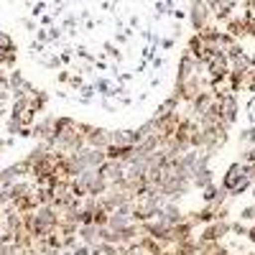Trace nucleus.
Here are the masks:
<instances>
[{
  "mask_svg": "<svg viewBox=\"0 0 255 255\" xmlns=\"http://www.w3.org/2000/svg\"><path fill=\"white\" fill-rule=\"evenodd\" d=\"M72 161H74V171L79 176L82 171H87V168H100L105 161H108V153L100 151V148L84 145V148H79L77 153H72Z\"/></svg>",
  "mask_w": 255,
  "mask_h": 255,
  "instance_id": "1",
  "label": "nucleus"
},
{
  "mask_svg": "<svg viewBox=\"0 0 255 255\" xmlns=\"http://www.w3.org/2000/svg\"><path fill=\"white\" fill-rule=\"evenodd\" d=\"M227 235H230V220H217V222H212V225H204L202 232L197 235V240H199V245L222 243Z\"/></svg>",
  "mask_w": 255,
  "mask_h": 255,
  "instance_id": "2",
  "label": "nucleus"
},
{
  "mask_svg": "<svg viewBox=\"0 0 255 255\" xmlns=\"http://www.w3.org/2000/svg\"><path fill=\"white\" fill-rule=\"evenodd\" d=\"M189 18H191V28L199 33L207 26H212V18H215V15H212V8L207 5V0H204V3H194V5H191Z\"/></svg>",
  "mask_w": 255,
  "mask_h": 255,
  "instance_id": "3",
  "label": "nucleus"
},
{
  "mask_svg": "<svg viewBox=\"0 0 255 255\" xmlns=\"http://www.w3.org/2000/svg\"><path fill=\"white\" fill-rule=\"evenodd\" d=\"M243 176H248V171H245V163L238 158V161H232V163L225 168V174H222V181H220V186H222L225 191H230V186H232V184H238Z\"/></svg>",
  "mask_w": 255,
  "mask_h": 255,
  "instance_id": "4",
  "label": "nucleus"
},
{
  "mask_svg": "<svg viewBox=\"0 0 255 255\" xmlns=\"http://www.w3.org/2000/svg\"><path fill=\"white\" fill-rule=\"evenodd\" d=\"M125 166H128V163H123V161H105V163L100 166V174L110 181V186H115L118 181L125 179Z\"/></svg>",
  "mask_w": 255,
  "mask_h": 255,
  "instance_id": "5",
  "label": "nucleus"
},
{
  "mask_svg": "<svg viewBox=\"0 0 255 255\" xmlns=\"http://www.w3.org/2000/svg\"><path fill=\"white\" fill-rule=\"evenodd\" d=\"M215 102V95H212V90H202L194 100H191V105H189V110H191V118L194 120H199L207 110H209V105Z\"/></svg>",
  "mask_w": 255,
  "mask_h": 255,
  "instance_id": "6",
  "label": "nucleus"
},
{
  "mask_svg": "<svg viewBox=\"0 0 255 255\" xmlns=\"http://www.w3.org/2000/svg\"><path fill=\"white\" fill-rule=\"evenodd\" d=\"M227 199H230V194H227L222 186H217V184H209V186L202 191V202H204V204H212V207H225Z\"/></svg>",
  "mask_w": 255,
  "mask_h": 255,
  "instance_id": "7",
  "label": "nucleus"
},
{
  "mask_svg": "<svg viewBox=\"0 0 255 255\" xmlns=\"http://www.w3.org/2000/svg\"><path fill=\"white\" fill-rule=\"evenodd\" d=\"M240 118V102H238V95H227L222 100V120L232 128Z\"/></svg>",
  "mask_w": 255,
  "mask_h": 255,
  "instance_id": "8",
  "label": "nucleus"
},
{
  "mask_svg": "<svg viewBox=\"0 0 255 255\" xmlns=\"http://www.w3.org/2000/svg\"><path fill=\"white\" fill-rule=\"evenodd\" d=\"M158 220H161V222H166L168 227H174V225H179V222H184V220H186V212H181L176 202H166V204H163V209H161V217H158Z\"/></svg>",
  "mask_w": 255,
  "mask_h": 255,
  "instance_id": "9",
  "label": "nucleus"
},
{
  "mask_svg": "<svg viewBox=\"0 0 255 255\" xmlns=\"http://www.w3.org/2000/svg\"><path fill=\"white\" fill-rule=\"evenodd\" d=\"M84 140H87L90 148H100V151H105V148L110 145V130H105V128H97L92 125V130L84 135Z\"/></svg>",
  "mask_w": 255,
  "mask_h": 255,
  "instance_id": "10",
  "label": "nucleus"
},
{
  "mask_svg": "<svg viewBox=\"0 0 255 255\" xmlns=\"http://www.w3.org/2000/svg\"><path fill=\"white\" fill-rule=\"evenodd\" d=\"M197 74V59L191 56L189 51L181 54L179 59V72H176V82H186L189 77H194Z\"/></svg>",
  "mask_w": 255,
  "mask_h": 255,
  "instance_id": "11",
  "label": "nucleus"
},
{
  "mask_svg": "<svg viewBox=\"0 0 255 255\" xmlns=\"http://www.w3.org/2000/svg\"><path fill=\"white\" fill-rule=\"evenodd\" d=\"M133 148L135 145H108L105 153H108V161H123V163H130L133 161Z\"/></svg>",
  "mask_w": 255,
  "mask_h": 255,
  "instance_id": "12",
  "label": "nucleus"
},
{
  "mask_svg": "<svg viewBox=\"0 0 255 255\" xmlns=\"http://www.w3.org/2000/svg\"><path fill=\"white\" fill-rule=\"evenodd\" d=\"M209 184H215V174H212V166H197L194 176H191V186L204 191Z\"/></svg>",
  "mask_w": 255,
  "mask_h": 255,
  "instance_id": "13",
  "label": "nucleus"
},
{
  "mask_svg": "<svg viewBox=\"0 0 255 255\" xmlns=\"http://www.w3.org/2000/svg\"><path fill=\"white\" fill-rule=\"evenodd\" d=\"M194 222H189V220H184V222H179V225H174L171 227V238H174V245L176 243H181V240H189V238H194Z\"/></svg>",
  "mask_w": 255,
  "mask_h": 255,
  "instance_id": "14",
  "label": "nucleus"
},
{
  "mask_svg": "<svg viewBox=\"0 0 255 255\" xmlns=\"http://www.w3.org/2000/svg\"><path fill=\"white\" fill-rule=\"evenodd\" d=\"M77 235L84 245H97L100 243V227L97 225H79Z\"/></svg>",
  "mask_w": 255,
  "mask_h": 255,
  "instance_id": "15",
  "label": "nucleus"
},
{
  "mask_svg": "<svg viewBox=\"0 0 255 255\" xmlns=\"http://www.w3.org/2000/svg\"><path fill=\"white\" fill-rule=\"evenodd\" d=\"M174 253H176V255H199V240H197V235L189 238V240L176 243V245H174Z\"/></svg>",
  "mask_w": 255,
  "mask_h": 255,
  "instance_id": "16",
  "label": "nucleus"
},
{
  "mask_svg": "<svg viewBox=\"0 0 255 255\" xmlns=\"http://www.w3.org/2000/svg\"><path fill=\"white\" fill-rule=\"evenodd\" d=\"M253 184H255V181H253L250 176H243V179H240L238 184H232V186H230V191H227V194H230V199H238V197H245L248 191L253 189Z\"/></svg>",
  "mask_w": 255,
  "mask_h": 255,
  "instance_id": "17",
  "label": "nucleus"
},
{
  "mask_svg": "<svg viewBox=\"0 0 255 255\" xmlns=\"http://www.w3.org/2000/svg\"><path fill=\"white\" fill-rule=\"evenodd\" d=\"M238 143H240V151H243V148H248V145H253V143H255V125H248L245 130H240V135H238Z\"/></svg>",
  "mask_w": 255,
  "mask_h": 255,
  "instance_id": "18",
  "label": "nucleus"
},
{
  "mask_svg": "<svg viewBox=\"0 0 255 255\" xmlns=\"http://www.w3.org/2000/svg\"><path fill=\"white\" fill-rule=\"evenodd\" d=\"M238 220L245 222V225H255V204H245V207L240 209Z\"/></svg>",
  "mask_w": 255,
  "mask_h": 255,
  "instance_id": "19",
  "label": "nucleus"
},
{
  "mask_svg": "<svg viewBox=\"0 0 255 255\" xmlns=\"http://www.w3.org/2000/svg\"><path fill=\"white\" fill-rule=\"evenodd\" d=\"M248 227H250V225L235 220V222H230V235H240V238H245V235H248Z\"/></svg>",
  "mask_w": 255,
  "mask_h": 255,
  "instance_id": "20",
  "label": "nucleus"
},
{
  "mask_svg": "<svg viewBox=\"0 0 255 255\" xmlns=\"http://www.w3.org/2000/svg\"><path fill=\"white\" fill-rule=\"evenodd\" d=\"M243 92H255V69L245 72V84H243Z\"/></svg>",
  "mask_w": 255,
  "mask_h": 255,
  "instance_id": "21",
  "label": "nucleus"
},
{
  "mask_svg": "<svg viewBox=\"0 0 255 255\" xmlns=\"http://www.w3.org/2000/svg\"><path fill=\"white\" fill-rule=\"evenodd\" d=\"M240 161L243 163H255V143L248 145V148H243V151H240Z\"/></svg>",
  "mask_w": 255,
  "mask_h": 255,
  "instance_id": "22",
  "label": "nucleus"
},
{
  "mask_svg": "<svg viewBox=\"0 0 255 255\" xmlns=\"http://www.w3.org/2000/svg\"><path fill=\"white\" fill-rule=\"evenodd\" d=\"M217 220H230V207H217Z\"/></svg>",
  "mask_w": 255,
  "mask_h": 255,
  "instance_id": "23",
  "label": "nucleus"
},
{
  "mask_svg": "<svg viewBox=\"0 0 255 255\" xmlns=\"http://www.w3.org/2000/svg\"><path fill=\"white\" fill-rule=\"evenodd\" d=\"M248 240H250V245H255V225H250L248 227V235H245Z\"/></svg>",
  "mask_w": 255,
  "mask_h": 255,
  "instance_id": "24",
  "label": "nucleus"
},
{
  "mask_svg": "<svg viewBox=\"0 0 255 255\" xmlns=\"http://www.w3.org/2000/svg\"><path fill=\"white\" fill-rule=\"evenodd\" d=\"M245 171H248V176L255 181V163H245Z\"/></svg>",
  "mask_w": 255,
  "mask_h": 255,
  "instance_id": "25",
  "label": "nucleus"
},
{
  "mask_svg": "<svg viewBox=\"0 0 255 255\" xmlns=\"http://www.w3.org/2000/svg\"><path fill=\"white\" fill-rule=\"evenodd\" d=\"M215 255H230L227 245H225V243H220V248H217V253H215Z\"/></svg>",
  "mask_w": 255,
  "mask_h": 255,
  "instance_id": "26",
  "label": "nucleus"
},
{
  "mask_svg": "<svg viewBox=\"0 0 255 255\" xmlns=\"http://www.w3.org/2000/svg\"><path fill=\"white\" fill-rule=\"evenodd\" d=\"M248 125H255V110L248 113Z\"/></svg>",
  "mask_w": 255,
  "mask_h": 255,
  "instance_id": "27",
  "label": "nucleus"
},
{
  "mask_svg": "<svg viewBox=\"0 0 255 255\" xmlns=\"http://www.w3.org/2000/svg\"><path fill=\"white\" fill-rule=\"evenodd\" d=\"M250 194H253V204H255V184H253V189H250Z\"/></svg>",
  "mask_w": 255,
  "mask_h": 255,
  "instance_id": "28",
  "label": "nucleus"
},
{
  "mask_svg": "<svg viewBox=\"0 0 255 255\" xmlns=\"http://www.w3.org/2000/svg\"><path fill=\"white\" fill-rule=\"evenodd\" d=\"M199 255H207V253H199Z\"/></svg>",
  "mask_w": 255,
  "mask_h": 255,
  "instance_id": "29",
  "label": "nucleus"
}]
</instances>
